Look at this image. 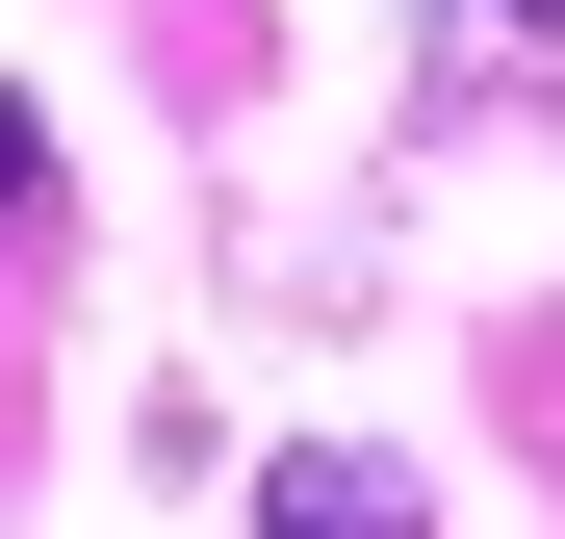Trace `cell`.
Instances as JSON below:
<instances>
[{"label": "cell", "instance_id": "1", "mask_svg": "<svg viewBox=\"0 0 565 539\" xmlns=\"http://www.w3.org/2000/svg\"><path fill=\"white\" fill-rule=\"evenodd\" d=\"M257 539H412V463H282Z\"/></svg>", "mask_w": 565, "mask_h": 539}, {"label": "cell", "instance_id": "2", "mask_svg": "<svg viewBox=\"0 0 565 539\" xmlns=\"http://www.w3.org/2000/svg\"><path fill=\"white\" fill-rule=\"evenodd\" d=\"M437 77H565V0H437Z\"/></svg>", "mask_w": 565, "mask_h": 539}, {"label": "cell", "instance_id": "3", "mask_svg": "<svg viewBox=\"0 0 565 539\" xmlns=\"http://www.w3.org/2000/svg\"><path fill=\"white\" fill-rule=\"evenodd\" d=\"M26 180H52V129H26V104H0V206H26Z\"/></svg>", "mask_w": 565, "mask_h": 539}]
</instances>
